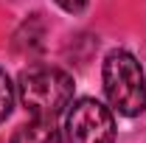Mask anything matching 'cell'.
<instances>
[{
  "label": "cell",
  "mask_w": 146,
  "mask_h": 143,
  "mask_svg": "<svg viewBox=\"0 0 146 143\" xmlns=\"http://www.w3.org/2000/svg\"><path fill=\"white\" fill-rule=\"evenodd\" d=\"M17 98L23 109L39 121H56L73 101V76L54 65H31L17 79Z\"/></svg>",
  "instance_id": "cell-1"
},
{
  "label": "cell",
  "mask_w": 146,
  "mask_h": 143,
  "mask_svg": "<svg viewBox=\"0 0 146 143\" xmlns=\"http://www.w3.org/2000/svg\"><path fill=\"white\" fill-rule=\"evenodd\" d=\"M101 81H104V95H107L112 112H118L124 118H138L146 109L143 68H141V62L129 54V51L112 48L104 56Z\"/></svg>",
  "instance_id": "cell-2"
},
{
  "label": "cell",
  "mask_w": 146,
  "mask_h": 143,
  "mask_svg": "<svg viewBox=\"0 0 146 143\" xmlns=\"http://www.w3.org/2000/svg\"><path fill=\"white\" fill-rule=\"evenodd\" d=\"M68 143H115V115L98 98H76L65 109Z\"/></svg>",
  "instance_id": "cell-3"
},
{
  "label": "cell",
  "mask_w": 146,
  "mask_h": 143,
  "mask_svg": "<svg viewBox=\"0 0 146 143\" xmlns=\"http://www.w3.org/2000/svg\"><path fill=\"white\" fill-rule=\"evenodd\" d=\"M9 143H65V140H62V132L56 129L54 121L31 118L28 124L14 129V135H11Z\"/></svg>",
  "instance_id": "cell-4"
},
{
  "label": "cell",
  "mask_w": 146,
  "mask_h": 143,
  "mask_svg": "<svg viewBox=\"0 0 146 143\" xmlns=\"http://www.w3.org/2000/svg\"><path fill=\"white\" fill-rule=\"evenodd\" d=\"M14 98H17V87L11 84L9 73L0 70V124L11 115V109H14Z\"/></svg>",
  "instance_id": "cell-5"
},
{
  "label": "cell",
  "mask_w": 146,
  "mask_h": 143,
  "mask_svg": "<svg viewBox=\"0 0 146 143\" xmlns=\"http://www.w3.org/2000/svg\"><path fill=\"white\" fill-rule=\"evenodd\" d=\"M54 3L62 9V11H68V14H82L90 0H54Z\"/></svg>",
  "instance_id": "cell-6"
}]
</instances>
